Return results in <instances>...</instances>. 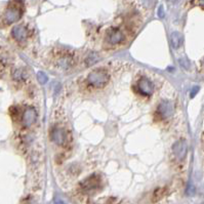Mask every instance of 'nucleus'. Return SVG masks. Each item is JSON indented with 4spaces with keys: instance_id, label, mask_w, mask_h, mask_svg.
Here are the masks:
<instances>
[{
    "instance_id": "f257e3e1",
    "label": "nucleus",
    "mask_w": 204,
    "mask_h": 204,
    "mask_svg": "<svg viewBox=\"0 0 204 204\" xmlns=\"http://www.w3.org/2000/svg\"><path fill=\"white\" fill-rule=\"evenodd\" d=\"M23 12H24V4L20 0H14L9 6L7 7L4 14V21L6 24H12V23L17 22L22 17Z\"/></svg>"
},
{
    "instance_id": "f03ea898",
    "label": "nucleus",
    "mask_w": 204,
    "mask_h": 204,
    "mask_svg": "<svg viewBox=\"0 0 204 204\" xmlns=\"http://www.w3.org/2000/svg\"><path fill=\"white\" fill-rule=\"evenodd\" d=\"M109 73L105 69H96L89 73L87 82L96 88H102L109 82Z\"/></svg>"
},
{
    "instance_id": "7ed1b4c3",
    "label": "nucleus",
    "mask_w": 204,
    "mask_h": 204,
    "mask_svg": "<svg viewBox=\"0 0 204 204\" xmlns=\"http://www.w3.org/2000/svg\"><path fill=\"white\" fill-rule=\"evenodd\" d=\"M52 142L55 143L60 147H67L69 142H70V136L68 131L61 127H55L52 129V134H50Z\"/></svg>"
},
{
    "instance_id": "20e7f679",
    "label": "nucleus",
    "mask_w": 204,
    "mask_h": 204,
    "mask_svg": "<svg viewBox=\"0 0 204 204\" xmlns=\"http://www.w3.org/2000/svg\"><path fill=\"white\" fill-rule=\"evenodd\" d=\"M74 64L73 53L70 52H60V55L55 58V66L60 69L67 70L70 69Z\"/></svg>"
},
{
    "instance_id": "39448f33",
    "label": "nucleus",
    "mask_w": 204,
    "mask_h": 204,
    "mask_svg": "<svg viewBox=\"0 0 204 204\" xmlns=\"http://www.w3.org/2000/svg\"><path fill=\"white\" fill-rule=\"evenodd\" d=\"M107 40L110 44H120L125 40V33L122 31L120 28L112 27L109 29L108 34H107Z\"/></svg>"
},
{
    "instance_id": "423d86ee",
    "label": "nucleus",
    "mask_w": 204,
    "mask_h": 204,
    "mask_svg": "<svg viewBox=\"0 0 204 204\" xmlns=\"http://www.w3.org/2000/svg\"><path fill=\"white\" fill-rule=\"evenodd\" d=\"M137 89L143 96H150L154 90V86L147 77H142L137 83Z\"/></svg>"
},
{
    "instance_id": "0eeeda50",
    "label": "nucleus",
    "mask_w": 204,
    "mask_h": 204,
    "mask_svg": "<svg viewBox=\"0 0 204 204\" xmlns=\"http://www.w3.org/2000/svg\"><path fill=\"white\" fill-rule=\"evenodd\" d=\"M99 183L101 180L98 175H90L81 183V188L85 192H91L93 190H96L99 187Z\"/></svg>"
},
{
    "instance_id": "6e6552de",
    "label": "nucleus",
    "mask_w": 204,
    "mask_h": 204,
    "mask_svg": "<svg viewBox=\"0 0 204 204\" xmlns=\"http://www.w3.org/2000/svg\"><path fill=\"white\" fill-rule=\"evenodd\" d=\"M188 146L185 141H178L173 145V154L177 160H183L187 156Z\"/></svg>"
},
{
    "instance_id": "1a4fd4ad",
    "label": "nucleus",
    "mask_w": 204,
    "mask_h": 204,
    "mask_svg": "<svg viewBox=\"0 0 204 204\" xmlns=\"http://www.w3.org/2000/svg\"><path fill=\"white\" fill-rule=\"evenodd\" d=\"M11 35L17 41L24 42L28 37V29L24 25H17L12 28Z\"/></svg>"
},
{
    "instance_id": "9d476101",
    "label": "nucleus",
    "mask_w": 204,
    "mask_h": 204,
    "mask_svg": "<svg viewBox=\"0 0 204 204\" xmlns=\"http://www.w3.org/2000/svg\"><path fill=\"white\" fill-rule=\"evenodd\" d=\"M172 111V105L169 102H162L157 109V116L159 117V119H166L171 116Z\"/></svg>"
},
{
    "instance_id": "9b49d317",
    "label": "nucleus",
    "mask_w": 204,
    "mask_h": 204,
    "mask_svg": "<svg viewBox=\"0 0 204 204\" xmlns=\"http://www.w3.org/2000/svg\"><path fill=\"white\" fill-rule=\"evenodd\" d=\"M37 118V113L35 111L34 108H28L26 111L24 112L22 117V122L24 124V126L29 127L31 126Z\"/></svg>"
},
{
    "instance_id": "f8f14e48",
    "label": "nucleus",
    "mask_w": 204,
    "mask_h": 204,
    "mask_svg": "<svg viewBox=\"0 0 204 204\" xmlns=\"http://www.w3.org/2000/svg\"><path fill=\"white\" fill-rule=\"evenodd\" d=\"M170 40H171V44L172 46L174 48H178L182 45V42H183V37L182 35L180 34V33H172L171 35V38H170Z\"/></svg>"
},
{
    "instance_id": "ddd939ff",
    "label": "nucleus",
    "mask_w": 204,
    "mask_h": 204,
    "mask_svg": "<svg viewBox=\"0 0 204 204\" xmlns=\"http://www.w3.org/2000/svg\"><path fill=\"white\" fill-rule=\"evenodd\" d=\"M12 76L17 81H23L27 77V73L25 72L24 69H16L12 73Z\"/></svg>"
},
{
    "instance_id": "4468645a",
    "label": "nucleus",
    "mask_w": 204,
    "mask_h": 204,
    "mask_svg": "<svg viewBox=\"0 0 204 204\" xmlns=\"http://www.w3.org/2000/svg\"><path fill=\"white\" fill-rule=\"evenodd\" d=\"M98 60H99V57L96 55V53H91V55L86 58V64H87V66H91Z\"/></svg>"
},
{
    "instance_id": "2eb2a0df",
    "label": "nucleus",
    "mask_w": 204,
    "mask_h": 204,
    "mask_svg": "<svg viewBox=\"0 0 204 204\" xmlns=\"http://www.w3.org/2000/svg\"><path fill=\"white\" fill-rule=\"evenodd\" d=\"M37 79H38V81H39L40 83H42V84L46 83L47 81H48V78H47L46 74L43 73V72H38V74H37Z\"/></svg>"
},
{
    "instance_id": "dca6fc26",
    "label": "nucleus",
    "mask_w": 204,
    "mask_h": 204,
    "mask_svg": "<svg viewBox=\"0 0 204 204\" xmlns=\"http://www.w3.org/2000/svg\"><path fill=\"white\" fill-rule=\"evenodd\" d=\"M189 4L191 6H200L204 8V0H190Z\"/></svg>"
},
{
    "instance_id": "f3484780",
    "label": "nucleus",
    "mask_w": 204,
    "mask_h": 204,
    "mask_svg": "<svg viewBox=\"0 0 204 204\" xmlns=\"http://www.w3.org/2000/svg\"><path fill=\"white\" fill-rule=\"evenodd\" d=\"M159 16H160V17H163V9H162V7H160V11H159Z\"/></svg>"
},
{
    "instance_id": "a211bd4d",
    "label": "nucleus",
    "mask_w": 204,
    "mask_h": 204,
    "mask_svg": "<svg viewBox=\"0 0 204 204\" xmlns=\"http://www.w3.org/2000/svg\"><path fill=\"white\" fill-rule=\"evenodd\" d=\"M201 66H202V68L204 69V58H203V61H202V65H201Z\"/></svg>"
}]
</instances>
